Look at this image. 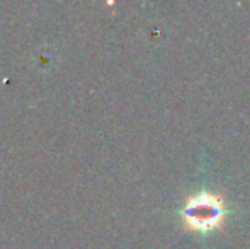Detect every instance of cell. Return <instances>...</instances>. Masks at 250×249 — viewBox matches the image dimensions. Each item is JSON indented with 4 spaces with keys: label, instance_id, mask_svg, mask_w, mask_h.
I'll list each match as a JSON object with an SVG mask.
<instances>
[{
    "label": "cell",
    "instance_id": "cell-1",
    "mask_svg": "<svg viewBox=\"0 0 250 249\" xmlns=\"http://www.w3.org/2000/svg\"><path fill=\"white\" fill-rule=\"evenodd\" d=\"M184 220L196 230H208L223 220V200L211 193H199L192 196L184 206Z\"/></svg>",
    "mask_w": 250,
    "mask_h": 249
}]
</instances>
